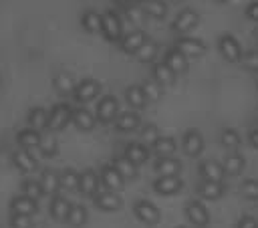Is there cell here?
<instances>
[{
	"label": "cell",
	"mask_w": 258,
	"mask_h": 228,
	"mask_svg": "<svg viewBox=\"0 0 258 228\" xmlns=\"http://www.w3.org/2000/svg\"><path fill=\"white\" fill-rule=\"evenodd\" d=\"M101 32L111 42H119L123 38V24H121V18H119V14L115 10L103 12V28H101Z\"/></svg>",
	"instance_id": "1"
},
{
	"label": "cell",
	"mask_w": 258,
	"mask_h": 228,
	"mask_svg": "<svg viewBox=\"0 0 258 228\" xmlns=\"http://www.w3.org/2000/svg\"><path fill=\"white\" fill-rule=\"evenodd\" d=\"M218 50H220V54H222L228 63H238V61H242V46H240V42H238L232 34H224V36L220 38Z\"/></svg>",
	"instance_id": "2"
},
{
	"label": "cell",
	"mask_w": 258,
	"mask_h": 228,
	"mask_svg": "<svg viewBox=\"0 0 258 228\" xmlns=\"http://www.w3.org/2000/svg\"><path fill=\"white\" fill-rule=\"evenodd\" d=\"M99 93H101V85H99V81H95V79H85V81H81V83L75 87V93H73V95H75L77 103L85 105V103L97 99Z\"/></svg>",
	"instance_id": "3"
},
{
	"label": "cell",
	"mask_w": 258,
	"mask_h": 228,
	"mask_svg": "<svg viewBox=\"0 0 258 228\" xmlns=\"http://www.w3.org/2000/svg\"><path fill=\"white\" fill-rule=\"evenodd\" d=\"M117 115H119V101L111 95L103 97L97 105V119L101 123H111L117 119Z\"/></svg>",
	"instance_id": "4"
},
{
	"label": "cell",
	"mask_w": 258,
	"mask_h": 228,
	"mask_svg": "<svg viewBox=\"0 0 258 228\" xmlns=\"http://www.w3.org/2000/svg\"><path fill=\"white\" fill-rule=\"evenodd\" d=\"M71 115H73L71 105H67V103H58V105H54L52 111L48 113V129H52V131L62 129V127L71 121Z\"/></svg>",
	"instance_id": "5"
},
{
	"label": "cell",
	"mask_w": 258,
	"mask_h": 228,
	"mask_svg": "<svg viewBox=\"0 0 258 228\" xmlns=\"http://www.w3.org/2000/svg\"><path fill=\"white\" fill-rule=\"evenodd\" d=\"M175 48L181 52V54H185L187 59H198V56H202L204 52H206V44L200 40V38H191V36H183V38H179L177 42H175Z\"/></svg>",
	"instance_id": "6"
},
{
	"label": "cell",
	"mask_w": 258,
	"mask_h": 228,
	"mask_svg": "<svg viewBox=\"0 0 258 228\" xmlns=\"http://www.w3.org/2000/svg\"><path fill=\"white\" fill-rule=\"evenodd\" d=\"M133 212H135V216L141 222H145L149 226H153V224L159 222V210L151 202H147V200H137L135 206H133Z\"/></svg>",
	"instance_id": "7"
},
{
	"label": "cell",
	"mask_w": 258,
	"mask_h": 228,
	"mask_svg": "<svg viewBox=\"0 0 258 228\" xmlns=\"http://www.w3.org/2000/svg\"><path fill=\"white\" fill-rule=\"evenodd\" d=\"M183 182L179 180V176H159L155 182H153V190L161 196H171V194H177L181 190Z\"/></svg>",
	"instance_id": "8"
},
{
	"label": "cell",
	"mask_w": 258,
	"mask_h": 228,
	"mask_svg": "<svg viewBox=\"0 0 258 228\" xmlns=\"http://www.w3.org/2000/svg\"><path fill=\"white\" fill-rule=\"evenodd\" d=\"M185 216L198 228H204L210 222V214H208V210H206V206L202 202H189L187 208H185Z\"/></svg>",
	"instance_id": "9"
},
{
	"label": "cell",
	"mask_w": 258,
	"mask_h": 228,
	"mask_svg": "<svg viewBox=\"0 0 258 228\" xmlns=\"http://www.w3.org/2000/svg\"><path fill=\"white\" fill-rule=\"evenodd\" d=\"M99 182H101V178L93 169H85L83 174H79V190L85 196H97L99 194Z\"/></svg>",
	"instance_id": "10"
},
{
	"label": "cell",
	"mask_w": 258,
	"mask_h": 228,
	"mask_svg": "<svg viewBox=\"0 0 258 228\" xmlns=\"http://www.w3.org/2000/svg\"><path fill=\"white\" fill-rule=\"evenodd\" d=\"M183 151L189 155V157H196V155H200L202 153V149H204V137L200 135V131H196V129H189L185 135H183Z\"/></svg>",
	"instance_id": "11"
},
{
	"label": "cell",
	"mask_w": 258,
	"mask_h": 228,
	"mask_svg": "<svg viewBox=\"0 0 258 228\" xmlns=\"http://www.w3.org/2000/svg\"><path fill=\"white\" fill-rule=\"evenodd\" d=\"M101 182L105 184L107 190L119 192V190L123 188V184H125V178H123L113 165H105V167L101 169Z\"/></svg>",
	"instance_id": "12"
},
{
	"label": "cell",
	"mask_w": 258,
	"mask_h": 228,
	"mask_svg": "<svg viewBox=\"0 0 258 228\" xmlns=\"http://www.w3.org/2000/svg\"><path fill=\"white\" fill-rule=\"evenodd\" d=\"M198 20H200L198 12L191 10V8H185V10H181V12L175 16L173 28H175L177 32H187V30H191V28L198 24Z\"/></svg>",
	"instance_id": "13"
},
{
	"label": "cell",
	"mask_w": 258,
	"mask_h": 228,
	"mask_svg": "<svg viewBox=\"0 0 258 228\" xmlns=\"http://www.w3.org/2000/svg\"><path fill=\"white\" fill-rule=\"evenodd\" d=\"M145 40H147V36H145L143 30H131V32L125 34L119 42H121L123 52H127V54H135V52L139 50V46H141Z\"/></svg>",
	"instance_id": "14"
},
{
	"label": "cell",
	"mask_w": 258,
	"mask_h": 228,
	"mask_svg": "<svg viewBox=\"0 0 258 228\" xmlns=\"http://www.w3.org/2000/svg\"><path fill=\"white\" fill-rule=\"evenodd\" d=\"M163 63L173 71V75H183V73L187 71V65H189L187 56H185V54H181L177 48L167 50V54H165V61H163Z\"/></svg>",
	"instance_id": "15"
},
{
	"label": "cell",
	"mask_w": 258,
	"mask_h": 228,
	"mask_svg": "<svg viewBox=\"0 0 258 228\" xmlns=\"http://www.w3.org/2000/svg\"><path fill=\"white\" fill-rule=\"evenodd\" d=\"M200 174H202V178H204L206 182H220V184H222L226 172H224V167H222L218 161L206 159V161H202V165H200Z\"/></svg>",
	"instance_id": "16"
},
{
	"label": "cell",
	"mask_w": 258,
	"mask_h": 228,
	"mask_svg": "<svg viewBox=\"0 0 258 228\" xmlns=\"http://www.w3.org/2000/svg\"><path fill=\"white\" fill-rule=\"evenodd\" d=\"M95 204H97V208H101V210H105V212H113V210H119L123 202H121V198L117 196V192L107 190V192H99V194L95 196Z\"/></svg>",
	"instance_id": "17"
},
{
	"label": "cell",
	"mask_w": 258,
	"mask_h": 228,
	"mask_svg": "<svg viewBox=\"0 0 258 228\" xmlns=\"http://www.w3.org/2000/svg\"><path fill=\"white\" fill-rule=\"evenodd\" d=\"M71 121L75 123L77 129L81 131H91L95 127V115L87 109H73V115H71Z\"/></svg>",
	"instance_id": "18"
},
{
	"label": "cell",
	"mask_w": 258,
	"mask_h": 228,
	"mask_svg": "<svg viewBox=\"0 0 258 228\" xmlns=\"http://www.w3.org/2000/svg\"><path fill=\"white\" fill-rule=\"evenodd\" d=\"M12 161L14 165L22 172V174H32L36 169V159L26 151V149H18L12 153Z\"/></svg>",
	"instance_id": "19"
},
{
	"label": "cell",
	"mask_w": 258,
	"mask_h": 228,
	"mask_svg": "<svg viewBox=\"0 0 258 228\" xmlns=\"http://www.w3.org/2000/svg\"><path fill=\"white\" fill-rule=\"evenodd\" d=\"M71 202L64 198V196H54L52 202H50V216L58 222H64L69 218V212H71Z\"/></svg>",
	"instance_id": "20"
},
{
	"label": "cell",
	"mask_w": 258,
	"mask_h": 228,
	"mask_svg": "<svg viewBox=\"0 0 258 228\" xmlns=\"http://www.w3.org/2000/svg\"><path fill=\"white\" fill-rule=\"evenodd\" d=\"M125 157H127L131 163H135V165L145 163V161L149 159L147 145H143V143H129V145L125 147Z\"/></svg>",
	"instance_id": "21"
},
{
	"label": "cell",
	"mask_w": 258,
	"mask_h": 228,
	"mask_svg": "<svg viewBox=\"0 0 258 228\" xmlns=\"http://www.w3.org/2000/svg\"><path fill=\"white\" fill-rule=\"evenodd\" d=\"M155 172L159 176H177L181 172V161L175 157H157Z\"/></svg>",
	"instance_id": "22"
},
{
	"label": "cell",
	"mask_w": 258,
	"mask_h": 228,
	"mask_svg": "<svg viewBox=\"0 0 258 228\" xmlns=\"http://www.w3.org/2000/svg\"><path fill=\"white\" fill-rule=\"evenodd\" d=\"M115 127L123 133H129V131H135L139 127V115L133 113V111H125V113H119L117 119H115Z\"/></svg>",
	"instance_id": "23"
},
{
	"label": "cell",
	"mask_w": 258,
	"mask_h": 228,
	"mask_svg": "<svg viewBox=\"0 0 258 228\" xmlns=\"http://www.w3.org/2000/svg\"><path fill=\"white\" fill-rule=\"evenodd\" d=\"M81 24L87 32H101L103 28V14H99L97 10H85L81 16Z\"/></svg>",
	"instance_id": "24"
},
{
	"label": "cell",
	"mask_w": 258,
	"mask_h": 228,
	"mask_svg": "<svg viewBox=\"0 0 258 228\" xmlns=\"http://www.w3.org/2000/svg\"><path fill=\"white\" fill-rule=\"evenodd\" d=\"M12 214H20V216H32L36 212V202L26 198V196H16L10 204Z\"/></svg>",
	"instance_id": "25"
},
{
	"label": "cell",
	"mask_w": 258,
	"mask_h": 228,
	"mask_svg": "<svg viewBox=\"0 0 258 228\" xmlns=\"http://www.w3.org/2000/svg\"><path fill=\"white\" fill-rule=\"evenodd\" d=\"M125 99H127V103H129L133 109H143L145 103H147V97H145L141 85H131V87H127Z\"/></svg>",
	"instance_id": "26"
},
{
	"label": "cell",
	"mask_w": 258,
	"mask_h": 228,
	"mask_svg": "<svg viewBox=\"0 0 258 228\" xmlns=\"http://www.w3.org/2000/svg\"><path fill=\"white\" fill-rule=\"evenodd\" d=\"M40 186H42L44 194H56L60 188V176L52 169H44L40 176Z\"/></svg>",
	"instance_id": "27"
},
{
	"label": "cell",
	"mask_w": 258,
	"mask_h": 228,
	"mask_svg": "<svg viewBox=\"0 0 258 228\" xmlns=\"http://www.w3.org/2000/svg\"><path fill=\"white\" fill-rule=\"evenodd\" d=\"M28 125L34 131H40V129L48 127V113H46V109H42V107L30 109V113H28Z\"/></svg>",
	"instance_id": "28"
},
{
	"label": "cell",
	"mask_w": 258,
	"mask_h": 228,
	"mask_svg": "<svg viewBox=\"0 0 258 228\" xmlns=\"http://www.w3.org/2000/svg\"><path fill=\"white\" fill-rule=\"evenodd\" d=\"M175 139L173 137H161L159 135V139L153 143V151L157 153V157H173V153H175Z\"/></svg>",
	"instance_id": "29"
},
{
	"label": "cell",
	"mask_w": 258,
	"mask_h": 228,
	"mask_svg": "<svg viewBox=\"0 0 258 228\" xmlns=\"http://www.w3.org/2000/svg\"><path fill=\"white\" fill-rule=\"evenodd\" d=\"M198 192H200V196L206 198V200H218V198L224 194V186H222L220 182H206V180H204V182L200 184Z\"/></svg>",
	"instance_id": "30"
},
{
	"label": "cell",
	"mask_w": 258,
	"mask_h": 228,
	"mask_svg": "<svg viewBox=\"0 0 258 228\" xmlns=\"http://www.w3.org/2000/svg\"><path fill=\"white\" fill-rule=\"evenodd\" d=\"M153 79L159 83V85H171L173 81H175V75H173V71L165 65V63H155L153 65Z\"/></svg>",
	"instance_id": "31"
},
{
	"label": "cell",
	"mask_w": 258,
	"mask_h": 228,
	"mask_svg": "<svg viewBox=\"0 0 258 228\" xmlns=\"http://www.w3.org/2000/svg\"><path fill=\"white\" fill-rule=\"evenodd\" d=\"M244 165H246V161H244V157L240 155V153H230L226 159H224V172L228 174V176H238V174H242V169H244Z\"/></svg>",
	"instance_id": "32"
},
{
	"label": "cell",
	"mask_w": 258,
	"mask_h": 228,
	"mask_svg": "<svg viewBox=\"0 0 258 228\" xmlns=\"http://www.w3.org/2000/svg\"><path fill=\"white\" fill-rule=\"evenodd\" d=\"M141 8H143V12H145L147 16H151V18H163V16L167 14V4H165L163 0H145V2L141 4Z\"/></svg>",
	"instance_id": "33"
},
{
	"label": "cell",
	"mask_w": 258,
	"mask_h": 228,
	"mask_svg": "<svg viewBox=\"0 0 258 228\" xmlns=\"http://www.w3.org/2000/svg\"><path fill=\"white\" fill-rule=\"evenodd\" d=\"M75 81H73V77L71 75H67V73H58L56 77H54V89H56V93H60V95H73L75 93Z\"/></svg>",
	"instance_id": "34"
},
{
	"label": "cell",
	"mask_w": 258,
	"mask_h": 228,
	"mask_svg": "<svg viewBox=\"0 0 258 228\" xmlns=\"http://www.w3.org/2000/svg\"><path fill=\"white\" fill-rule=\"evenodd\" d=\"M18 143L22 145V149H30V147H38L40 145V133L34 129H22L18 133Z\"/></svg>",
	"instance_id": "35"
},
{
	"label": "cell",
	"mask_w": 258,
	"mask_h": 228,
	"mask_svg": "<svg viewBox=\"0 0 258 228\" xmlns=\"http://www.w3.org/2000/svg\"><path fill=\"white\" fill-rule=\"evenodd\" d=\"M113 167H115L123 178H135V174H137V165H135V163H131L125 155L117 157V159L113 161Z\"/></svg>",
	"instance_id": "36"
},
{
	"label": "cell",
	"mask_w": 258,
	"mask_h": 228,
	"mask_svg": "<svg viewBox=\"0 0 258 228\" xmlns=\"http://www.w3.org/2000/svg\"><path fill=\"white\" fill-rule=\"evenodd\" d=\"M67 222H69L71 226H75V228L83 226V224L87 222V210H85V206H81V204H73Z\"/></svg>",
	"instance_id": "37"
},
{
	"label": "cell",
	"mask_w": 258,
	"mask_h": 228,
	"mask_svg": "<svg viewBox=\"0 0 258 228\" xmlns=\"http://www.w3.org/2000/svg\"><path fill=\"white\" fill-rule=\"evenodd\" d=\"M155 54H157V44L153 42V40H145L141 46H139V50L135 52V56H137V61H143V63H149V61H153L155 59Z\"/></svg>",
	"instance_id": "38"
},
{
	"label": "cell",
	"mask_w": 258,
	"mask_h": 228,
	"mask_svg": "<svg viewBox=\"0 0 258 228\" xmlns=\"http://www.w3.org/2000/svg\"><path fill=\"white\" fill-rule=\"evenodd\" d=\"M147 101H159L161 99V85L155 81V79H149V81H143L141 85Z\"/></svg>",
	"instance_id": "39"
},
{
	"label": "cell",
	"mask_w": 258,
	"mask_h": 228,
	"mask_svg": "<svg viewBox=\"0 0 258 228\" xmlns=\"http://www.w3.org/2000/svg\"><path fill=\"white\" fill-rule=\"evenodd\" d=\"M40 151H42V155L44 157H52V155H56V151H58V143H56V137L54 135H44V137H40Z\"/></svg>",
	"instance_id": "40"
},
{
	"label": "cell",
	"mask_w": 258,
	"mask_h": 228,
	"mask_svg": "<svg viewBox=\"0 0 258 228\" xmlns=\"http://www.w3.org/2000/svg\"><path fill=\"white\" fill-rule=\"evenodd\" d=\"M60 186L69 192H77L79 190V174L75 169H64L60 174Z\"/></svg>",
	"instance_id": "41"
},
{
	"label": "cell",
	"mask_w": 258,
	"mask_h": 228,
	"mask_svg": "<svg viewBox=\"0 0 258 228\" xmlns=\"http://www.w3.org/2000/svg\"><path fill=\"white\" fill-rule=\"evenodd\" d=\"M42 194H44V192H42L40 182H36V180H26V182H24V186H22V196H26V198H30V200L36 202Z\"/></svg>",
	"instance_id": "42"
},
{
	"label": "cell",
	"mask_w": 258,
	"mask_h": 228,
	"mask_svg": "<svg viewBox=\"0 0 258 228\" xmlns=\"http://www.w3.org/2000/svg\"><path fill=\"white\" fill-rule=\"evenodd\" d=\"M157 139H159L157 127L151 125V123H145V125L141 127V141H143V145H153Z\"/></svg>",
	"instance_id": "43"
},
{
	"label": "cell",
	"mask_w": 258,
	"mask_h": 228,
	"mask_svg": "<svg viewBox=\"0 0 258 228\" xmlns=\"http://www.w3.org/2000/svg\"><path fill=\"white\" fill-rule=\"evenodd\" d=\"M222 145L228 147V149H236V147L240 145V135H238V131H234V129H224V131H222Z\"/></svg>",
	"instance_id": "44"
},
{
	"label": "cell",
	"mask_w": 258,
	"mask_h": 228,
	"mask_svg": "<svg viewBox=\"0 0 258 228\" xmlns=\"http://www.w3.org/2000/svg\"><path fill=\"white\" fill-rule=\"evenodd\" d=\"M242 196L248 200H258V180H246L242 184Z\"/></svg>",
	"instance_id": "45"
},
{
	"label": "cell",
	"mask_w": 258,
	"mask_h": 228,
	"mask_svg": "<svg viewBox=\"0 0 258 228\" xmlns=\"http://www.w3.org/2000/svg\"><path fill=\"white\" fill-rule=\"evenodd\" d=\"M143 16H145L143 8H139V6H135V4H129V6H127V18H129V22L141 24V22H143Z\"/></svg>",
	"instance_id": "46"
},
{
	"label": "cell",
	"mask_w": 258,
	"mask_h": 228,
	"mask_svg": "<svg viewBox=\"0 0 258 228\" xmlns=\"http://www.w3.org/2000/svg\"><path fill=\"white\" fill-rule=\"evenodd\" d=\"M10 226H12V228H30L32 222H30V216L12 214V218H10Z\"/></svg>",
	"instance_id": "47"
},
{
	"label": "cell",
	"mask_w": 258,
	"mask_h": 228,
	"mask_svg": "<svg viewBox=\"0 0 258 228\" xmlns=\"http://www.w3.org/2000/svg\"><path fill=\"white\" fill-rule=\"evenodd\" d=\"M244 63H246V67H248V69L258 71V48H256V50H252V52H248V54L244 56Z\"/></svg>",
	"instance_id": "48"
},
{
	"label": "cell",
	"mask_w": 258,
	"mask_h": 228,
	"mask_svg": "<svg viewBox=\"0 0 258 228\" xmlns=\"http://www.w3.org/2000/svg\"><path fill=\"white\" fill-rule=\"evenodd\" d=\"M238 228H258V222L252 216H244V218H240Z\"/></svg>",
	"instance_id": "49"
},
{
	"label": "cell",
	"mask_w": 258,
	"mask_h": 228,
	"mask_svg": "<svg viewBox=\"0 0 258 228\" xmlns=\"http://www.w3.org/2000/svg\"><path fill=\"white\" fill-rule=\"evenodd\" d=\"M246 16L258 24V2H252V4L246 8Z\"/></svg>",
	"instance_id": "50"
},
{
	"label": "cell",
	"mask_w": 258,
	"mask_h": 228,
	"mask_svg": "<svg viewBox=\"0 0 258 228\" xmlns=\"http://www.w3.org/2000/svg\"><path fill=\"white\" fill-rule=\"evenodd\" d=\"M250 143L258 149V129H252V131H250Z\"/></svg>",
	"instance_id": "51"
},
{
	"label": "cell",
	"mask_w": 258,
	"mask_h": 228,
	"mask_svg": "<svg viewBox=\"0 0 258 228\" xmlns=\"http://www.w3.org/2000/svg\"><path fill=\"white\" fill-rule=\"evenodd\" d=\"M115 2H117V4H123V6H125V4L129 2V0H115Z\"/></svg>",
	"instance_id": "52"
},
{
	"label": "cell",
	"mask_w": 258,
	"mask_h": 228,
	"mask_svg": "<svg viewBox=\"0 0 258 228\" xmlns=\"http://www.w3.org/2000/svg\"><path fill=\"white\" fill-rule=\"evenodd\" d=\"M131 2H135V4H143L145 0H131Z\"/></svg>",
	"instance_id": "53"
},
{
	"label": "cell",
	"mask_w": 258,
	"mask_h": 228,
	"mask_svg": "<svg viewBox=\"0 0 258 228\" xmlns=\"http://www.w3.org/2000/svg\"><path fill=\"white\" fill-rule=\"evenodd\" d=\"M254 34H256V38H258V26H256V32H254Z\"/></svg>",
	"instance_id": "54"
},
{
	"label": "cell",
	"mask_w": 258,
	"mask_h": 228,
	"mask_svg": "<svg viewBox=\"0 0 258 228\" xmlns=\"http://www.w3.org/2000/svg\"><path fill=\"white\" fill-rule=\"evenodd\" d=\"M169 2H179V0H169Z\"/></svg>",
	"instance_id": "55"
},
{
	"label": "cell",
	"mask_w": 258,
	"mask_h": 228,
	"mask_svg": "<svg viewBox=\"0 0 258 228\" xmlns=\"http://www.w3.org/2000/svg\"><path fill=\"white\" fill-rule=\"evenodd\" d=\"M218 2H226V0H218Z\"/></svg>",
	"instance_id": "56"
},
{
	"label": "cell",
	"mask_w": 258,
	"mask_h": 228,
	"mask_svg": "<svg viewBox=\"0 0 258 228\" xmlns=\"http://www.w3.org/2000/svg\"><path fill=\"white\" fill-rule=\"evenodd\" d=\"M179 228H185V226H179Z\"/></svg>",
	"instance_id": "57"
}]
</instances>
